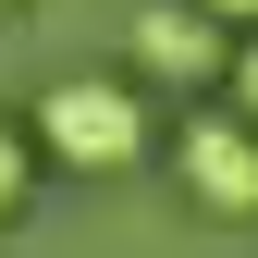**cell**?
Returning <instances> with one entry per match:
<instances>
[{
	"label": "cell",
	"mask_w": 258,
	"mask_h": 258,
	"mask_svg": "<svg viewBox=\"0 0 258 258\" xmlns=\"http://www.w3.org/2000/svg\"><path fill=\"white\" fill-rule=\"evenodd\" d=\"M221 74H234V111L258 123V25H246V49H234V61H221Z\"/></svg>",
	"instance_id": "obj_5"
},
{
	"label": "cell",
	"mask_w": 258,
	"mask_h": 258,
	"mask_svg": "<svg viewBox=\"0 0 258 258\" xmlns=\"http://www.w3.org/2000/svg\"><path fill=\"white\" fill-rule=\"evenodd\" d=\"M136 61H148L160 86H209L234 49H221V13H197V0H148V13H136Z\"/></svg>",
	"instance_id": "obj_3"
},
{
	"label": "cell",
	"mask_w": 258,
	"mask_h": 258,
	"mask_svg": "<svg viewBox=\"0 0 258 258\" xmlns=\"http://www.w3.org/2000/svg\"><path fill=\"white\" fill-rule=\"evenodd\" d=\"M37 148L61 160V172H136L148 160V99L123 74H61L37 99Z\"/></svg>",
	"instance_id": "obj_1"
},
{
	"label": "cell",
	"mask_w": 258,
	"mask_h": 258,
	"mask_svg": "<svg viewBox=\"0 0 258 258\" xmlns=\"http://www.w3.org/2000/svg\"><path fill=\"white\" fill-rule=\"evenodd\" d=\"M172 172H184V197L209 221H258V123L246 111H197L172 136Z\"/></svg>",
	"instance_id": "obj_2"
},
{
	"label": "cell",
	"mask_w": 258,
	"mask_h": 258,
	"mask_svg": "<svg viewBox=\"0 0 258 258\" xmlns=\"http://www.w3.org/2000/svg\"><path fill=\"white\" fill-rule=\"evenodd\" d=\"M25 184H37V136H13V123H0V221L25 209Z\"/></svg>",
	"instance_id": "obj_4"
},
{
	"label": "cell",
	"mask_w": 258,
	"mask_h": 258,
	"mask_svg": "<svg viewBox=\"0 0 258 258\" xmlns=\"http://www.w3.org/2000/svg\"><path fill=\"white\" fill-rule=\"evenodd\" d=\"M197 13H221V25H258V0H197Z\"/></svg>",
	"instance_id": "obj_6"
},
{
	"label": "cell",
	"mask_w": 258,
	"mask_h": 258,
	"mask_svg": "<svg viewBox=\"0 0 258 258\" xmlns=\"http://www.w3.org/2000/svg\"><path fill=\"white\" fill-rule=\"evenodd\" d=\"M0 13H13V0H0Z\"/></svg>",
	"instance_id": "obj_7"
}]
</instances>
